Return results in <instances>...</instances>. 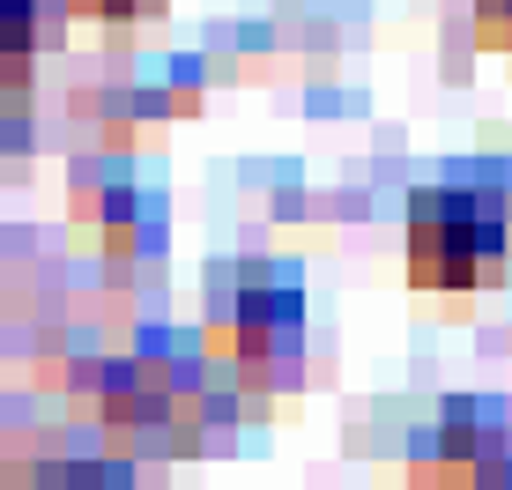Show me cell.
I'll return each instance as SVG.
<instances>
[{"mask_svg":"<svg viewBox=\"0 0 512 490\" xmlns=\"http://www.w3.org/2000/svg\"><path fill=\"white\" fill-rule=\"evenodd\" d=\"M75 8H90V15H141V8H156V0H75Z\"/></svg>","mask_w":512,"mask_h":490,"instance_id":"obj_5","label":"cell"},{"mask_svg":"<svg viewBox=\"0 0 512 490\" xmlns=\"http://www.w3.org/2000/svg\"><path fill=\"white\" fill-rule=\"evenodd\" d=\"M475 23L490 45H512V0H475Z\"/></svg>","mask_w":512,"mask_h":490,"instance_id":"obj_4","label":"cell"},{"mask_svg":"<svg viewBox=\"0 0 512 490\" xmlns=\"http://www.w3.org/2000/svg\"><path fill=\"white\" fill-rule=\"evenodd\" d=\"M505 260V201L475 179L423 186L409 201V275L423 290L468 297Z\"/></svg>","mask_w":512,"mask_h":490,"instance_id":"obj_1","label":"cell"},{"mask_svg":"<svg viewBox=\"0 0 512 490\" xmlns=\"http://www.w3.org/2000/svg\"><path fill=\"white\" fill-rule=\"evenodd\" d=\"M45 490H127V476L119 468H52Z\"/></svg>","mask_w":512,"mask_h":490,"instance_id":"obj_3","label":"cell"},{"mask_svg":"<svg viewBox=\"0 0 512 490\" xmlns=\"http://www.w3.org/2000/svg\"><path fill=\"white\" fill-rule=\"evenodd\" d=\"M216 342L238 364H275L297 349V283L275 268H238L231 290H216Z\"/></svg>","mask_w":512,"mask_h":490,"instance_id":"obj_2","label":"cell"}]
</instances>
